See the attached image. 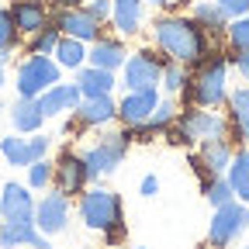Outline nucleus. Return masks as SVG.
<instances>
[{
  "instance_id": "f257e3e1",
  "label": "nucleus",
  "mask_w": 249,
  "mask_h": 249,
  "mask_svg": "<svg viewBox=\"0 0 249 249\" xmlns=\"http://www.w3.org/2000/svg\"><path fill=\"white\" fill-rule=\"evenodd\" d=\"M156 45L173 62L201 66L208 59V31L194 18H163L156 24Z\"/></svg>"
},
{
  "instance_id": "f03ea898",
  "label": "nucleus",
  "mask_w": 249,
  "mask_h": 249,
  "mask_svg": "<svg viewBox=\"0 0 249 249\" xmlns=\"http://www.w3.org/2000/svg\"><path fill=\"white\" fill-rule=\"evenodd\" d=\"M225 76H229V62L225 55H208L201 66H197V76L187 80L183 93L191 104H201V107H214L225 101Z\"/></svg>"
},
{
  "instance_id": "7ed1b4c3",
  "label": "nucleus",
  "mask_w": 249,
  "mask_h": 249,
  "mask_svg": "<svg viewBox=\"0 0 249 249\" xmlns=\"http://www.w3.org/2000/svg\"><path fill=\"white\" fill-rule=\"evenodd\" d=\"M80 218L87 229L107 232V239H121V201L111 191H90L80 197Z\"/></svg>"
},
{
  "instance_id": "20e7f679",
  "label": "nucleus",
  "mask_w": 249,
  "mask_h": 249,
  "mask_svg": "<svg viewBox=\"0 0 249 249\" xmlns=\"http://www.w3.org/2000/svg\"><path fill=\"white\" fill-rule=\"evenodd\" d=\"M59 62L42 55V52H31L21 66H18V93L21 97H38V93H45L49 87L59 83Z\"/></svg>"
},
{
  "instance_id": "39448f33",
  "label": "nucleus",
  "mask_w": 249,
  "mask_h": 249,
  "mask_svg": "<svg viewBox=\"0 0 249 249\" xmlns=\"http://www.w3.org/2000/svg\"><path fill=\"white\" fill-rule=\"evenodd\" d=\"M249 229V204H222L214 208V218H211V229H208V242L214 249H225L229 242H235L242 232Z\"/></svg>"
},
{
  "instance_id": "423d86ee",
  "label": "nucleus",
  "mask_w": 249,
  "mask_h": 249,
  "mask_svg": "<svg viewBox=\"0 0 249 249\" xmlns=\"http://www.w3.org/2000/svg\"><path fill=\"white\" fill-rule=\"evenodd\" d=\"M124 149H128V132H114V135H101L97 145H90L83 152V166H87V180L118 170Z\"/></svg>"
},
{
  "instance_id": "0eeeda50",
  "label": "nucleus",
  "mask_w": 249,
  "mask_h": 249,
  "mask_svg": "<svg viewBox=\"0 0 249 249\" xmlns=\"http://www.w3.org/2000/svg\"><path fill=\"white\" fill-rule=\"evenodd\" d=\"M229 132V121L222 114H211V111H183L180 124L173 128V142H204V139H225Z\"/></svg>"
},
{
  "instance_id": "6e6552de",
  "label": "nucleus",
  "mask_w": 249,
  "mask_h": 249,
  "mask_svg": "<svg viewBox=\"0 0 249 249\" xmlns=\"http://www.w3.org/2000/svg\"><path fill=\"white\" fill-rule=\"evenodd\" d=\"M166 62H170V55L160 59L156 52L142 49L139 55H132L128 62H124V87H128V90H156V83L163 80V66H166Z\"/></svg>"
},
{
  "instance_id": "1a4fd4ad",
  "label": "nucleus",
  "mask_w": 249,
  "mask_h": 249,
  "mask_svg": "<svg viewBox=\"0 0 249 249\" xmlns=\"http://www.w3.org/2000/svg\"><path fill=\"white\" fill-rule=\"evenodd\" d=\"M62 35L80 38V42H97L101 38V21L83 7H55V21H52Z\"/></svg>"
},
{
  "instance_id": "9d476101",
  "label": "nucleus",
  "mask_w": 249,
  "mask_h": 249,
  "mask_svg": "<svg viewBox=\"0 0 249 249\" xmlns=\"http://www.w3.org/2000/svg\"><path fill=\"white\" fill-rule=\"evenodd\" d=\"M0 214H4V225H35V204H31L28 187L4 183V194H0Z\"/></svg>"
},
{
  "instance_id": "9b49d317",
  "label": "nucleus",
  "mask_w": 249,
  "mask_h": 249,
  "mask_svg": "<svg viewBox=\"0 0 249 249\" xmlns=\"http://www.w3.org/2000/svg\"><path fill=\"white\" fill-rule=\"evenodd\" d=\"M52 177H55V191L59 194H80L87 187V166H83V156H73V152H62L59 163L52 166Z\"/></svg>"
},
{
  "instance_id": "f8f14e48",
  "label": "nucleus",
  "mask_w": 249,
  "mask_h": 249,
  "mask_svg": "<svg viewBox=\"0 0 249 249\" xmlns=\"http://www.w3.org/2000/svg\"><path fill=\"white\" fill-rule=\"evenodd\" d=\"M229 163H232V145H229V139H204V142H201V156L194 160V170H197L204 180H211V177H218V173H225Z\"/></svg>"
},
{
  "instance_id": "ddd939ff",
  "label": "nucleus",
  "mask_w": 249,
  "mask_h": 249,
  "mask_svg": "<svg viewBox=\"0 0 249 249\" xmlns=\"http://www.w3.org/2000/svg\"><path fill=\"white\" fill-rule=\"evenodd\" d=\"M66 222H70V204H66V194H49V197H42L38 201V208H35V229H42L45 235H55V232H62L66 229Z\"/></svg>"
},
{
  "instance_id": "4468645a",
  "label": "nucleus",
  "mask_w": 249,
  "mask_h": 249,
  "mask_svg": "<svg viewBox=\"0 0 249 249\" xmlns=\"http://www.w3.org/2000/svg\"><path fill=\"white\" fill-rule=\"evenodd\" d=\"M45 149H49L45 135H35V139H14V135H7V139H0V152L7 156L11 166H31L35 160L45 156Z\"/></svg>"
},
{
  "instance_id": "2eb2a0df",
  "label": "nucleus",
  "mask_w": 249,
  "mask_h": 249,
  "mask_svg": "<svg viewBox=\"0 0 249 249\" xmlns=\"http://www.w3.org/2000/svg\"><path fill=\"white\" fill-rule=\"evenodd\" d=\"M156 90H128V97L121 101V107H118V118L128 124V128H142V124L152 118V111H156Z\"/></svg>"
},
{
  "instance_id": "dca6fc26",
  "label": "nucleus",
  "mask_w": 249,
  "mask_h": 249,
  "mask_svg": "<svg viewBox=\"0 0 249 249\" xmlns=\"http://www.w3.org/2000/svg\"><path fill=\"white\" fill-rule=\"evenodd\" d=\"M80 97H83V93H80L76 83H55V87H49L45 93H38V107H42L45 118H55V114H62V111H76Z\"/></svg>"
},
{
  "instance_id": "f3484780",
  "label": "nucleus",
  "mask_w": 249,
  "mask_h": 249,
  "mask_svg": "<svg viewBox=\"0 0 249 249\" xmlns=\"http://www.w3.org/2000/svg\"><path fill=\"white\" fill-rule=\"evenodd\" d=\"M11 18L21 35H38L42 28H49V11L42 0H18L11 7Z\"/></svg>"
},
{
  "instance_id": "a211bd4d",
  "label": "nucleus",
  "mask_w": 249,
  "mask_h": 249,
  "mask_svg": "<svg viewBox=\"0 0 249 249\" xmlns=\"http://www.w3.org/2000/svg\"><path fill=\"white\" fill-rule=\"evenodd\" d=\"M114 114L118 111H114L111 93H104V97H80V104H76V124H104Z\"/></svg>"
},
{
  "instance_id": "6ab92c4d",
  "label": "nucleus",
  "mask_w": 249,
  "mask_h": 249,
  "mask_svg": "<svg viewBox=\"0 0 249 249\" xmlns=\"http://www.w3.org/2000/svg\"><path fill=\"white\" fill-rule=\"evenodd\" d=\"M76 87H80L83 97H104V93L114 90V73L111 70H101V66H87V70L80 66Z\"/></svg>"
},
{
  "instance_id": "aec40b11",
  "label": "nucleus",
  "mask_w": 249,
  "mask_h": 249,
  "mask_svg": "<svg viewBox=\"0 0 249 249\" xmlns=\"http://www.w3.org/2000/svg\"><path fill=\"white\" fill-rule=\"evenodd\" d=\"M11 121L18 132H38L42 128V107H38V97H18V104L11 107Z\"/></svg>"
},
{
  "instance_id": "412c9836",
  "label": "nucleus",
  "mask_w": 249,
  "mask_h": 249,
  "mask_svg": "<svg viewBox=\"0 0 249 249\" xmlns=\"http://www.w3.org/2000/svg\"><path fill=\"white\" fill-rule=\"evenodd\" d=\"M229 124L239 142H249V87L235 90L229 97Z\"/></svg>"
},
{
  "instance_id": "4be33fe9",
  "label": "nucleus",
  "mask_w": 249,
  "mask_h": 249,
  "mask_svg": "<svg viewBox=\"0 0 249 249\" xmlns=\"http://www.w3.org/2000/svg\"><path fill=\"white\" fill-rule=\"evenodd\" d=\"M0 246L11 249V246H31V249H52L45 235L35 232V225H4L0 229Z\"/></svg>"
},
{
  "instance_id": "5701e85b",
  "label": "nucleus",
  "mask_w": 249,
  "mask_h": 249,
  "mask_svg": "<svg viewBox=\"0 0 249 249\" xmlns=\"http://www.w3.org/2000/svg\"><path fill=\"white\" fill-rule=\"evenodd\" d=\"M111 18L121 35H135L142 21V0H111Z\"/></svg>"
},
{
  "instance_id": "b1692460",
  "label": "nucleus",
  "mask_w": 249,
  "mask_h": 249,
  "mask_svg": "<svg viewBox=\"0 0 249 249\" xmlns=\"http://www.w3.org/2000/svg\"><path fill=\"white\" fill-rule=\"evenodd\" d=\"M229 183L242 204H249V149L235 152L232 163H229Z\"/></svg>"
},
{
  "instance_id": "393cba45",
  "label": "nucleus",
  "mask_w": 249,
  "mask_h": 249,
  "mask_svg": "<svg viewBox=\"0 0 249 249\" xmlns=\"http://www.w3.org/2000/svg\"><path fill=\"white\" fill-rule=\"evenodd\" d=\"M52 55H55L59 66H66V70H80V66H83V59H87V49H83V42H80V38L59 35V42H55Z\"/></svg>"
},
{
  "instance_id": "a878e982",
  "label": "nucleus",
  "mask_w": 249,
  "mask_h": 249,
  "mask_svg": "<svg viewBox=\"0 0 249 249\" xmlns=\"http://www.w3.org/2000/svg\"><path fill=\"white\" fill-rule=\"evenodd\" d=\"M87 59H90V66H101V70H118L121 62H124V49L118 45V42H93V49L87 52Z\"/></svg>"
},
{
  "instance_id": "bb28decb",
  "label": "nucleus",
  "mask_w": 249,
  "mask_h": 249,
  "mask_svg": "<svg viewBox=\"0 0 249 249\" xmlns=\"http://www.w3.org/2000/svg\"><path fill=\"white\" fill-rule=\"evenodd\" d=\"M201 187H204V197H208L214 208H222V204L235 201V191H232V183H229V177H225V173H218V177L204 180Z\"/></svg>"
},
{
  "instance_id": "cd10ccee",
  "label": "nucleus",
  "mask_w": 249,
  "mask_h": 249,
  "mask_svg": "<svg viewBox=\"0 0 249 249\" xmlns=\"http://www.w3.org/2000/svg\"><path fill=\"white\" fill-rule=\"evenodd\" d=\"M194 21L208 31V35H218V31L225 28V14H222L218 4H197L194 7Z\"/></svg>"
},
{
  "instance_id": "c85d7f7f",
  "label": "nucleus",
  "mask_w": 249,
  "mask_h": 249,
  "mask_svg": "<svg viewBox=\"0 0 249 249\" xmlns=\"http://www.w3.org/2000/svg\"><path fill=\"white\" fill-rule=\"evenodd\" d=\"M173 118H177V104L166 97V101H156V111H152V118L145 121V128L149 132H163V128H170L173 124Z\"/></svg>"
},
{
  "instance_id": "c756f323",
  "label": "nucleus",
  "mask_w": 249,
  "mask_h": 249,
  "mask_svg": "<svg viewBox=\"0 0 249 249\" xmlns=\"http://www.w3.org/2000/svg\"><path fill=\"white\" fill-rule=\"evenodd\" d=\"M59 35H62V31L55 28V24H49V28H42L38 31V35H31V42H28V52H52L55 49V42H59Z\"/></svg>"
},
{
  "instance_id": "7c9ffc66",
  "label": "nucleus",
  "mask_w": 249,
  "mask_h": 249,
  "mask_svg": "<svg viewBox=\"0 0 249 249\" xmlns=\"http://www.w3.org/2000/svg\"><path fill=\"white\" fill-rule=\"evenodd\" d=\"M163 87H166V93H180L183 87H187V76H183V70H180V62H166L163 66Z\"/></svg>"
},
{
  "instance_id": "2f4dec72",
  "label": "nucleus",
  "mask_w": 249,
  "mask_h": 249,
  "mask_svg": "<svg viewBox=\"0 0 249 249\" xmlns=\"http://www.w3.org/2000/svg\"><path fill=\"white\" fill-rule=\"evenodd\" d=\"M229 42H232L235 52L249 49V18H235V21L229 24Z\"/></svg>"
},
{
  "instance_id": "473e14b6",
  "label": "nucleus",
  "mask_w": 249,
  "mask_h": 249,
  "mask_svg": "<svg viewBox=\"0 0 249 249\" xmlns=\"http://www.w3.org/2000/svg\"><path fill=\"white\" fill-rule=\"evenodd\" d=\"M14 38H18V28H14L11 11H0V52H11Z\"/></svg>"
},
{
  "instance_id": "72a5a7b5",
  "label": "nucleus",
  "mask_w": 249,
  "mask_h": 249,
  "mask_svg": "<svg viewBox=\"0 0 249 249\" xmlns=\"http://www.w3.org/2000/svg\"><path fill=\"white\" fill-rule=\"evenodd\" d=\"M52 180V163H45V160H35L28 166V183L31 187H45Z\"/></svg>"
},
{
  "instance_id": "f704fd0d",
  "label": "nucleus",
  "mask_w": 249,
  "mask_h": 249,
  "mask_svg": "<svg viewBox=\"0 0 249 249\" xmlns=\"http://www.w3.org/2000/svg\"><path fill=\"white\" fill-rule=\"evenodd\" d=\"M225 18H246L249 14V0H218Z\"/></svg>"
},
{
  "instance_id": "c9c22d12",
  "label": "nucleus",
  "mask_w": 249,
  "mask_h": 249,
  "mask_svg": "<svg viewBox=\"0 0 249 249\" xmlns=\"http://www.w3.org/2000/svg\"><path fill=\"white\" fill-rule=\"evenodd\" d=\"M90 14L97 18V21H104V18L111 14V0H93V4H90Z\"/></svg>"
},
{
  "instance_id": "e433bc0d",
  "label": "nucleus",
  "mask_w": 249,
  "mask_h": 249,
  "mask_svg": "<svg viewBox=\"0 0 249 249\" xmlns=\"http://www.w3.org/2000/svg\"><path fill=\"white\" fill-rule=\"evenodd\" d=\"M232 59H235V66H239V73H242V76L249 80V49H242V52H235Z\"/></svg>"
},
{
  "instance_id": "4c0bfd02",
  "label": "nucleus",
  "mask_w": 249,
  "mask_h": 249,
  "mask_svg": "<svg viewBox=\"0 0 249 249\" xmlns=\"http://www.w3.org/2000/svg\"><path fill=\"white\" fill-rule=\"evenodd\" d=\"M139 191H142V197H152L156 191H160V180H156V177H145V180H142V187H139Z\"/></svg>"
},
{
  "instance_id": "58836bf2",
  "label": "nucleus",
  "mask_w": 249,
  "mask_h": 249,
  "mask_svg": "<svg viewBox=\"0 0 249 249\" xmlns=\"http://www.w3.org/2000/svg\"><path fill=\"white\" fill-rule=\"evenodd\" d=\"M52 4H55V7H76L80 0H52Z\"/></svg>"
},
{
  "instance_id": "ea45409f",
  "label": "nucleus",
  "mask_w": 249,
  "mask_h": 249,
  "mask_svg": "<svg viewBox=\"0 0 249 249\" xmlns=\"http://www.w3.org/2000/svg\"><path fill=\"white\" fill-rule=\"evenodd\" d=\"M0 90H4V59H0Z\"/></svg>"
},
{
  "instance_id": "a19ab883",
  "label": "nucleus",
  "mask_w": 249,
  "mask_h": 249,
  "mask_svg": "<svg viewBox=\"0 0 249 249\" xmlns=\"http://www.w3.org/2000/svg\"><path fill=\"white\" fill-rule=\"evenodd\" d=\"M149 4H170V0H149Z\"/></svg>"
},
{
  "instance_id": "79ce46f5",
  "label": "nucleus",
  "mask_w": 249,
  "mask_h": 249,
  "mask_svg": "<svg viewBox=\"0 0 249 249\" xmlns=\"http://www.w3.org/2000/svg\"><path fill=\"white\" fill-rule=\"evenodd\" d=\"M242 249H249V246H242Z\"/></svg>"
},
{
  "instance_id": "37998d69",
  "label": "nucleus",
  "mask_w": 249,
  "mask_h": 249,
  "mask_svg": "<svg viewBox=\"0 0 249 249\" xmlns=\"http://www.w3.org/2000/svg\"><path fill=\"white\" fill-rule=\"evenodd\" d=\"M142 249H145V246H142Z\"/></svg>"
}]
</instances>
